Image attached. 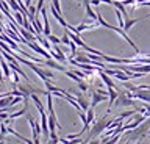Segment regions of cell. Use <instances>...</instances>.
Wrapping results in <instances>:
<instances>
[{"label":"cell","instance_id":"obj_1","mask_svg":"<svg viewBox=\"0 0 150 144\" xmlns=\"http://www.w3.org/2000/svg\"><path fill=\"white\" fill-rule=\"evenodd\" d=\"M111 121H112V118H111V113H106L105 116H102V118L98 119L97 122L94 121V122H92V124H94V128L91 130V133L88 135L86 141H91V139L97 138L100 133H103V130H105V128L108 127V125H110Z\"/></svg>","mask_w":150,"mask_h":144},{"label":"cell","instance_id":"obj_2","mask_svg":"<svg viewBox=\"0 0 150 144\" xmlns=\"http://www.w3.org/2000/svg\"><path fill=\"white\" fill-rule=\"evenodd\" d=\"M114 104H116V108H128V106H136L138 102L127 96L125 91H117V97L114 99Z\"/></svg>","mask_w":150,"mask_h":144},{"label":"cell","instance_id":"obj_3","mask_svg":"<svg viewBox=\"0 0 150 144\" xmlns=\"http://www.w3.org/2000/svg\"><path fill=\"white\" fill-rule=\"evenodd\" d=\"M108 96H105V94H102V92H98L97 89H91V108H94V106H97L100 102H103L106 99Z\"/></svg>","mask_w":150,"mask_h":144},{"label":"cell","instance_id":"obj_4","mask_svg":"<svg viewBox=\"0 0 150 144\" xmlns=\"http://www.w3.org/2000/svg\"><path fill=\"white\" fill-rule=\"evenodd\" d=\"M147 17H149V14H147V16H142V17H136V19H131V17H128V19L124 21V27H122V30H124V31H128L134 24H138V22L147 19Z\"/></svg>","mask_w":150,"mask_h":144},{"label":"cell","instance_id":"obj_5","mask_svg":"<svg viewBox=\"0 0 150 144\" xmlns=\"http://www.w3.org/2000/svg\"><path fill=\"white\" fill-rule=\"evenodd\" d=\"M44 64H45V66H49V67H52V69H55V71H59V72H64L66 71V67L61 66V63L55 61V60H52V58L44 60Z\"/></svg>","mask_w":150,"mask_h":144},{"label":"cell","instance_id":"obj_6","mask_svg":"<svg viewBox=\"0 0 150 144\" xmlns=\"http://www.w3.org/2000/svg\"><path fill=\"white\" fill-rule=\"evenodd\" d=\"M108 97H110V104H108V111L106 113H111V108L114 105V99L117 97V88H108Z\"/></svg>","mask_w":150,"mask_h":144},{"label":"cell","instance_id":"obj_7","mask_svg":"<svg viewBox=\"0 0 150 144\" xmlns=\"http://www.w3.org/2000/svg\"><path fill=\"white\" fill-rule=\"evenodd\" d=\"M28 67H31V69H33V72H35V74H36V75L39 77V78H41L42 82L47 80V77L44 75V72H42V69H39V67H38L35 63H31V61H30V64H28Z\"/></svg>","mask_w":150,"mask_h":144},{"label":"cell","instance_id":"obj_8","mask_svg":"<svg viewBox=\"0 0 150 144\" xmlns=\"http://www.w3.org/2000/svg\"><path fill=\"white\" fill-rule=\"evenodd\" d=\"M0 67L3 69V74H5V78H9V75H11V69H9V64L3 60V57L0 58Z\"/></svg>","mask_w":150,"mask_h":144},{"label":"cell","instance_id":"obj_9","mask_svg":"<svg viewBox=\"0 0 150 144\" xmlns=\"http://www.w3.org/2000/svg\"><path fill=\"white\" fill-rule=\"evenodd\" d=\"M11 97H13V96H5V97H0V110L6 108V106H11Z\"/></svg>","mask_w":150,"mask_h":144},{"label":"cell","instance_id":"obj_10","mask_svg":"<svg viewBox=\"0 0 150 144\" xmlns=\"http://www.w3.org/2000/svg\"><path fill=\"white\" fill-rule=\"evenodd\" d=\"M94 121H96V113H94V108L89 106V108L86 110V122L88 124H92Z\"/></svg>","mask_w":150,"mask_h":144},{"label":"cell","instance_id":"obj_11","mask_svg":"<svg viewBox=\"0 0 150 144\" xmlns=\"http://www.w3.org/2000/svg\"><path fill=\"white\" fill-rule=\"evenodd\" d=\"M25 113H27V105L23 106L22 110H19L17 113H13V114H8V116H9V118H11L13 121H16L17 118H21V116H23V114H25Z\"/></svg>","mask_w":150,"mask_h":144},{"label":"cell","instance_id":"obj_12","mask_svg":"<svg viewBox=\"0 0 150 144\" xmlns=\"http://www.w3.org/2000/svg\"><path fill=\"white\" fill-rule=\"evenodd\" d=\"M77 85H78V86H77V89H78V91H81V92H84V91H88V89H89V85H88V83L84 82V80H80Z\"/></svg>","mask_w":150,"mask_h":144},{"label":"cell","instance_id":"obj_13","mask_svg":"<svg viewBox=\"0 0 150 144\" xmlns=\"http://www.w3.org/2000/svg\"><path fill=\"white\" fill-rule=\"evenodd\" d=\"M52 6H53L55 10L63 16V10H61V2H59V0H52Z\"/></svg>","mask_w":150,"mask_h":144},{"label":"cell","instance_id":"obj_14","mask_svg":"<svg viewBox=\"0 0 150 144\" xmlns=\"http://www.w3.org/2000/svg\"><path fill=\"white\" fill-rule=\"evenodd\" d=\"M47 39H49V43L50 44H61L59 43V38H56V36H53V35H47Z\"/></svg>","mask_w":150,"mask_h":144},{"label":"cell","instance_id":"obj_15","mask_svg":"<svg viewBox=\"0 0 150 144\" xmlns=\"http://www.w3.org/2000/svg\"><path fill=\"white\" fill-rule=\"evenodd\" d=\"M59 43H61V44H66V45H69V43H70V39H69V36L66 35V31H64V36H63V38L59 39Z\"/></svg>","mask_w":150,"mask_h":144},{"label":"cell","instance_id":"obj_16","mask_svg":"<svg viewBox=\"0 0 150 144\" xmlns=\"http://www.w3.org/2000/svg\"><path fill=\"white\" fill-rule=\"evenodd\" d=\"M83 5H84V6H88V5H89V0H83Z\"/></svg>","mask_w":150,"mask_h":144},{"label":"cell","instance_id":"obj_17","mask_svg":"<svg viewBox=\"0 0 150 144\" xmlns=\"http://www.w3.org/2000/svg\"><path fill=\"white\" fill-rule=\"evenodd\" d=\"M0 141H5V135L3 133H0Z\"/></svg>","mask_w":150,"mask_h":144},{"label":"cell","instance_id":"obj_18","mask_svg":"<svg viewBox=\"0 0 150 144\" xmlns=\"http://www.w3.org/2000/svg\"><path fill=\"white\" fill-rule=\"evenodd\" d=\"M3 91V83H0V92Z\"/></svg>","mask_w":150,"mask_h":144}]
</instances>
